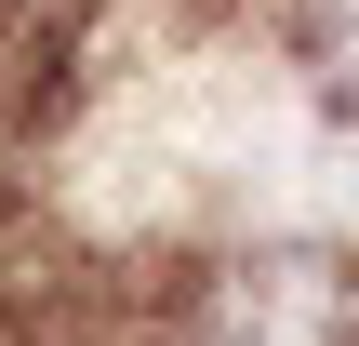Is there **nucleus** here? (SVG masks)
Here are the masks:
<instances>
[{
    "mask_svg": "<svg viewBox=\"0 0 359 346\" xmlns=\"http://www.w3.org/2000/svg\"><path fill=\"white\" fill-rule=\"evenodd\" d=\"M266 27H280V53L359 120V0H266Z\"/></svg>",
    "mask_w": 359,
    "mask_h": 346,
    "instance_id": "f257e3e1",
    "label": "nucleus"
}]
</instances>
